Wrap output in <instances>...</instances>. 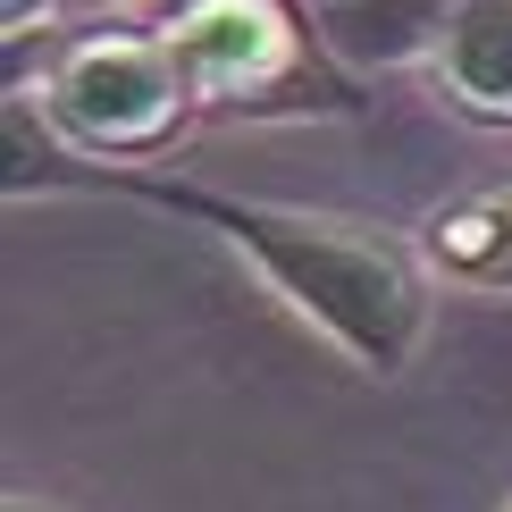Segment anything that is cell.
Here are the masks:
<instances>
[{
  "label": "cell",
  "mask_w": 512,
  "mask_h": 512,
  "mask_svg": "<svg viewBox=\"0 0 512 512\" xmlns=\"http://www.w3.org/2000/svg\"><path fill=\"white\" fill-rule=\"evenodd\" d=\"M34 110L84 168H126L160 160L202 118V101L160 26H93L59 42V59L34 84Z\"/></svg>",
  "instance_id": "cell-3"
},
{
  "label": "cell",
  "mask_w": 512,
  "mask_h": 512,
  "mask_svg": "<svg viewBox=\"0 0 512 512\" xmlns=\"http://www.w3.org/2000/svg\"><path fill=\"white\" fill-rule=\"evenodd\" d=\"M68 0H0V26H9V42H26V26L34 17H59Z\"/></svg>",
  "instance_id": "cell-5"
},
{
  "label": "cell",
  "mask_w": 512,
  "mask_h": 512,
  "mask_svg": "<svg viewBox=\"0 0 512 512\" xmlns=\"http://www.w3.org/2000/svg\"><path fill=\"white\" fill-rule=\"evenodd\" d=\"M504 512H512V504H504Z\"/></svg>",
  "instance_id": "cell-8"
},
{
  "label": "cell",
  "mask_w": 512,
  "mask_h": 512,
  "mask_svg": "<svg viewBox=\"0 0 512 512\" xmlns=\"http://www.w3.org/2000/svg\"><path fill=\"white\" fill-rule=\"evenodd\" d=\"M420 261L445 286L512 294V185H471L420 219Z\"/></svg>",
  "instance_id": "cell-4"
},
{
  "label": "cell",
  "mask_w": 512,
  "mask_h": 512,
  "mask_svg": "<svg viewBox=\"0 0 512 512\" xmlns=\"http://www.w3.org/2000/svg\"><path fill=\"white\" fill-rule=\"evenodd\" d=\"M202 118H303L353 110L345 59L328 51L311 0H177L160 17Z\"/></svg>",
  "instance_id": "cell-2"
},
{
  "label": "cell",
  "mask_w": 512,
  "mask_h": 512,
  "mask_svg": "<svg viewBox=\"0 0 512 512\" xmlns=\"http://www.w3.org/2000/svg\"><path fill=\"white\" fill-rule=\"evenodd\" d=\"M0 512H59V504H34V496H9V504H0Z\"/></svg>",
  "instance_id": "cell-7"
},
{
  "label": "cell",
  "mask_w": 512,
  "mask_h": 512,
  "mask_svg": "<svg viewBox=\"0 0 512 512\" xmlns=\"http://www.w3.org/2000/svg\"><path fill=\"white\" fill-rule=\"evenodd\" d=\"M101 9H126V0H68V17H101Z\"/></svg>",
  "instance_id": "cell-6"
},
{
  "label": "cell",
  "mask_w": 512,
  "mask_h": 512,
  "mask_svg": "<svg viewBox=\"0 0 512 512\" xmlns=\"http://www.w3.org/2000/svg\"><path fill=\"white\" fill-rule=\"evenodd\" d=\"M68 185H118L135 202L185 210V219L219 227L236 252L261 261V277L286 294L294 311L328 336L336 353H353L370 378H395L429 336V261L420 244H403L395 227L336 219V210H294V202H236L202 194V185H168L143 168H68Z\"/></svg>",
  "instance_id": "cell-1"
}]
</instances>
